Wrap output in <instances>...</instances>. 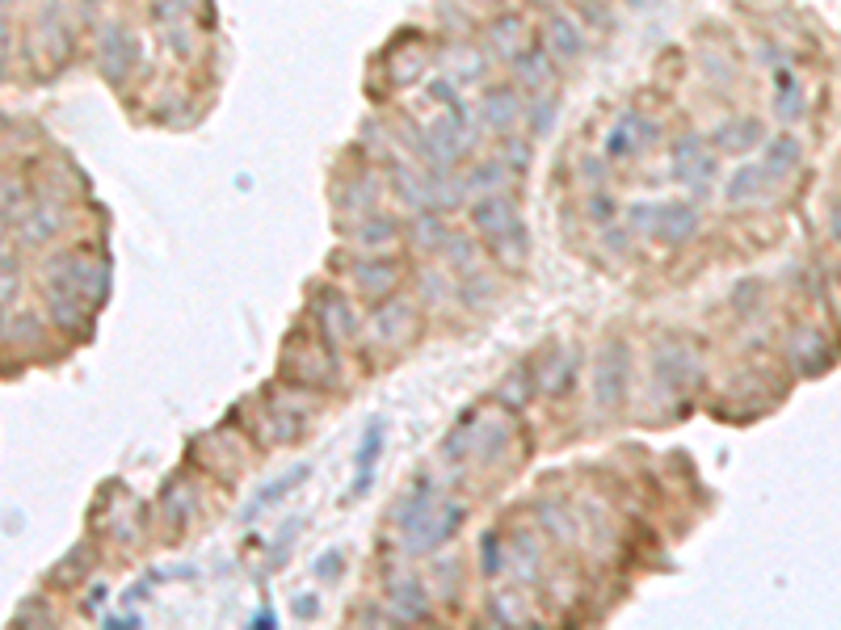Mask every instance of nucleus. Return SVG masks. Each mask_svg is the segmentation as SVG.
<instances>
[{
	"label": "nucleus",
	"mask_w": 841,
	"mask_h": 630,
	"mask_svg": "<svg viewBox=\"0 0 841 630\" xmlns=\"http://www.w3.org/2000/svg\"><path fill=\"white\" fill-rule=\"evenodd\" d=\"M652 379L665 396H690L703 387V358L686 337H661L652 349Z\"/></svg>",
	"instance_id": "f257e3e1"
},
{
	"label": "nucleus",
	"mask_w": 841,
	"mask_h": 630,
	"mask_svg": "<svg viewBox=\"0 0 841 630\" xmlns=\"http://www.w3.org/2000/svg\"><path fill=\"white\" fill-rule=\"evenodd\" d=\"M47 287L68 290V294L97 307L110 290V269H106V261H93L85 252H59L56 261H47Z\"/></svg>",
	"instance_id": "f03ea898"
},
{
	"label": "nucleus",
	"mask_w": 841,
	"mask_h": 630,
	"mask_svg": "<svg viewBox=\"0 0 841 630\" xmlns=\"http://www.w3.org/2000/svg\"><path fill=\"white\" fill-rule=\"evenodd\" d=\"M627 370H631L627 344L623 341L602 344V353L593 362V403L602 412H611V408L623 403V396H627Z\"/></svg>",
	"instance_id": "7ed1b4c3"
},
{
	"label": "nucleus",
	"mask_w": 841,
	"mask_h": 630,
	"mask_svg": "<svg viewBox=\"0 0 841 630\" xmlns=\"http://www.w3.org/2000/svg\"><path fill=\"white\" fill-rule=\"evenodd\" d=\"M135 63H139V39H135L131 26H106L101 30V39H97V68H101V77L110 80V84H127L135 72Z\"/></svg>",
	"instance_id": "20e7f679"
},
{
	"label": "nucleus",
	"mask_w": 841,
	"mask_h": 630,
	"mask_svg": "<svg viewBox=\"0 0 841 630\" xmlns=\"http://www.w3.org/2000/svg\"><path fill=\"white\" fill-rule=\"evenodd\" d=\"M459 521H463V504H429V509L404 530V534H408V551H417V554L438 551L442 542L459 530Z\"/></svg>",
	"instance_id": "39448f33"
},
{
	"label": "nucleus",
	"mask_w": 841,
	"mask_h": 630,
	"mask_svg": "<svg viewBox=\"0 0 841 630\" xmlns=\"http://www.w3.org/2000/svg\"><path fill=\"white\" fill-rule=\"evenodd\" d=\"M472 228H476V236H484V240L493 244V240L526 228V223H522V210L514 207V198H505V193H479V202L472 207Z\"/></svg>",
	"instance_id": "423d86ee"
},
{
	"label": "nucleus",
	"mask_w": 841,
	"mask_h": 630,
	"mask_svg": "<svg viewBox=\"0 0 841 630\" xmlns=\"http://www.w3.org/2000/svg\"><path fill=\"white\" fill-rule=\"evenodd\" d=\"M711 172H715V156L708 152V143H703L699 134H686V139L673 143V177H677L682 186L708 193Z\"/></svg>",
	"instance_id": "0eeeda50"
},
{
	"label": "nucleus",
	"mask_w": 841,
	"mask_h": 630,
	"mask_svg": "<svg viewBox=\"0 0 841 630\" xmlns=\"http://www.w3.org/2000/svg\"><path fill=\"white\" fill-rule=\"evenodd\" d=\"M522 93H517L514 84H488L484 93H479V122L488 127V131L497 134H509L522 122Z\"/></svg>",
	"instance_id": "6e6552de"
},
{
	"label": "nucleus",
	"mask_w": 841,
	"mask_h": 630,
	"mask_svg": "<svg viewBox=\"0 0 841 630\" xmlns=\"http://www.w3.org/2000/svg\"><path fill=\"white\" fill-rule=\"evenodd\" d=\"M649 231L661 244L677 249V244H686V240L699 236V210L686 207V202H661V207H652Z\"/></svg>",
	"instance_id": "1a4fd4ad"
},
{
	"label": "nucleus",
	"mask_w": 841,
	"mask_h": 630,
	"mask_svg": "<svg viewBox=\"0 0 841 630\" xmlns=\"http://www.w3.org/2000/svg\"><path fill=\"white\" fill-rule=\"evenodd\" d=\"M349 273H354V287L370 294V299H387L404 282V266L396 257H363V261H354Z\"/></svg>",
	"instance_id": "9d476101"
},
{
	"label": "nucleus",
	"mask_w": 841,
	"mask_h": 630,
	"mask_svg": "<svg viewBox=\"0 0 841 630\" xmlns=\"http://www.w3.org/2000/svg\"><path fill=\"white\" fill-rule=\"evenodd\" d=\"M316 316H320V337L328 344H342L358 337V316H354V303L345 299L342 290H325L316 299Z\"/></svg>",
	"instance_id": "9b49d317"
},
{
	"label": "nucleus",
	"mask_w": 841,
	"mask_h": 630,
	"mask_svg": "<svg viewBox=\"0 0 841 630\" xmlns=\"http://www.w3.org/2000/svg\"><path fill=\"white\" fill-rule=\"evenodd\" d=\"M543 51L552 59H560V63H576V59L585 56L581 21L568 18V13H552V18L543 21Z\"/></svg>",
	"instance_id": "f8f14e48"
},
{
	"label": "nucleus",
	"mask_w": 841,
	"mask_h": 630,
	"mask_svg": "<svg viewBox=\"0 0 841 630\" xmlns=\"http://www.w3.org/2000/svg\"><path fill=\"white\" fill-rule=\"evenodd\" d=\"M370 332H375V341L383 344L408 341V337L417 332V311L404 303V299H396V294H387V303L370 316Z\"/></svg>",
	"instance_id": "ddd939ff"
},
{
	"label": "nucleus",
	"mask_w": 841,
	"mask_h": 630,
	"mask_svg": "<svg viewBox=\"0 0 841 630\" xmlns=\"http://www.w3.org/2000/svg\"><path fill=\"white\" fill-rule=\"evenodd\" d=\"M34 56L47 59L51 68H63L68 63V56H72V30H68V21L59 18V13H42L39 26H34Z\"/></svg>",
	"instance_id": "4468645a"
},
{
	"label": "nucleus",
	"mask_w": 841,
	"mask_h": 630,
	"mask_svg": "<svg viewBox=\"0 0 841 630\" xmlns=\"http://www.w3.org/2000/svg\"><path fill=\"white\" fill-rule=\"evenodd\" d=\"M656 134H661V131L652 127L649 118L623 114V118H619V127L606 134V156H611V160H627V156H635L640 148H649Z\"/></svg>",
	"instance_id": "2eb2a0df"
},
{
	"label": "nucleus",
	"mask_w": 841,
	"mask_h": 630,
	"mask_svg": "<svg viewBox=\"0 0 841 630\" xmlns=\"http://www.w3.org/2000/svg\"><path fill=\"white\" fill-rule=\"evenodd\" d=\"M47 311H51V324H59L63 332H72V337L89 332V320H93V303H85L77 294L51 290V287H47Z\"/></svg>",
	"instance_id": "dca6fc26"
},
{
	"label": "nucleus",
	"mask_w": 841,
	"mask_h": 630,
	"mask_svg": "<svg viewBox=\"0 0 841 630\" xmlns=\"http://www.w3.org/2000/svg\"><path fill=\"white\" fill-rule=\"evenodd\" d=\"M711 143H715V152L724 156H745L758 143H765V127L758 118H732V122H724L720 131L711 134Z\"/></svg>",
	"instance_id": "f3484780"
},
{
	"label": "nucleus",
	"mask_w": 841,
	"mask_h": 630,
	"mask_svg": "<svg viewBox=\"0 0 841 630\" xmlns=\"http://www.w3.org/2000/svg\"><path fill=\"white\" fill-rule=\"evenodd\" d=\"M387 601H392L396 618H404V622H425V618H429V589L420 584L417 576H400V580H392Z\"/></svg>",
	"instance_id": "a211bd4d"
},
{
	"label": "nucleus",
	"mask_w": 841,
	"mask_h": 630,
	"mask_svg": "<svg viewBox=\"0 0 841 630\" xmlns=\"http://www.w3.org/2000/svg\"><path fill=\"white\" fill-rule=\"evenodd\" d=\"M531 374H535V391H543V396H568V391H573V379H576V358H568V353L555 349V353H547Z\"/></svg>",
	"instance_id": "6ab92c4d"
},
{
	"label": "nucleus",
	"mask_w": 841,
	"mask_h": 630,
	"mask_svg": "<svg viewBox=\"0 0 841 630\" xmlns=\"http://www.w3.org/2000/svg\"><path fill=\"white\" fill-rule=\"evenodd\" d=\"M283 370H287L290 382H304V387H328V382H333V362H328V353H320V349H307V353H295V349H290Z\"/></svg>",
	"instance_id": "aec40b11"
},
{
	"label": "nucleus",
	"mask_w": 841,
	"mask_h": 630,
	"mask_svg": "<svg viewBox=\"0 0 841 630\" xmlns=\"http://www.w3.org/2000/svg\"><path fill=\"white\" fill-rule=\"evenodd\" d=\"M59 228H63V210L51 207V202H34L30 210H21L18 219V231L26 244H47L51 236H59Z\"/></svg>",
	"instance_id": "412c9836"
},
{
	"label": "nucleus",
	"mask_w": 841,
	"mask_h": 630,
	"mask_svg": "<svg viewBox=\"0 0 841 630\" xmlns=\"http://www.w3.org/2000/svg\"><path fill=\"white\" fill-rule=\"evenodd\" d=\"M392 181H396L400 198L413 210H438L434 207V177H429V172H417V169H408V164H400V169L392 172Z\"/></svg>",
	"instance_id": "4be33fe9"
},
{
	"label": "nucleus",
	"mask_w": 841,
	"mask_h": 630,
	"mask_svg": "<svg viewBox=\"0 0 841 630\" xmlns=\"http://www.w3.org/2000/svg\"><path fill=\"white\" fill-rule=\"evenodd\" d=\"M383 438H387L383 420H370L366 433H363V446H358V479H354V497H363L366 488H370V479H375V462H379V454H383Z\"/></svg>",
	"instance_id": "5701e85b"
},
{
	"label": "nucleus",
	"mask_w": 841,
	"mask_h": 630,
	"mask_svg": "<svg viewBox=\"0 0 841 630\" xmlns=\"http://www.w3.org/2000/svg\"><path fill=\"white\" fill-rule=\"evenodd\" d=\"M514 72L522 80V89H543L555 72V59L543 51V47H526V51H514Z\"/></svg>",
	"instance_id": "b1692460"
},
{
	"label": "nucleus",
	"mask_w": 841,
	"mask_h": 630,
	"mask_svg": "<svg viewBox=\"0 0 841 630\" xmlns=\"http://www.w3.org/2000/svg\"><path fill=\"white\" fill-rule=\"evenodd\" d=\"M514 177V169L501 160V156H488V160H476L467 177H463V190H476V193H501L505 181Z\"/></svg>",
	"instance_id": "393cba45"
},
{
	"label": "nucleus",
	"mask_w": 841,
	"mask_h": 630,
	"mask_svg": "<svg viewBox=\"0 0 841 630\" xmlns=\"http://www.w3.org/2000/svg\"><path fill=\"white\" fill-rule=\"evenodd\" d=\"M770 172L762 169V164H745V169L732 172V181H728V202L732 207H745V202H758L765 190H770Z\"/></svg>",
	"instance_id": "a878e982"
},
{
	"label": "nucleus",
	"mask_w": 841,
	"mask_h": 630,
	"mask_svg": "<svg viewBox=\"0 0 841 630\" xmlns=\"http://www.w3.org/2000/svg\"><path fill=\"white\" fill-rule=\"evenodd\" d=\"M762 169L770 172L774 181H783V177H791V172L800 169V139H791V134H779V139H765Z\"/></svg>",
	"instance_id": "bb28decb"
},
{
	"label": "nucleus",
	"mask_w": 841,
	"mask_h": 630,
	"mask_svg": "<svg viewBox=\"0 0 841 630\" xmlns=\"http://www.w3.org/2000/svg\"><path fill=\"white\" fill-rule=\"evenodd\" d=\"M446 240H451V223L442 219L438 210H417V219H413V244H417L420 252H442Z\"/></svg>",
	"instance_id": "cd10ccee"
},
{
	"label": "nucleus",
	"mask_w": 841,
	"mask_h": 630,
	"mask_svg": "<svg viewBox=\"0 0 841 630\" xmlns=\"http://www.w3.org/2000/svg\"><path fill=\"white\" fill-rule=\"evenodd\" d=\"M505 450H509V424H501V420L476 424V433H472V454H476L479 462H497Z\"/></svg>",
	"instance_id": "c85d7f7f"
},
{
	"label": "nucleus",
	"mask_w": 841,
	"mask_h": 630,
	"mask_svg": "<svg viewBox=\"0 0 841 630\" xmlns=\"http://www.w3.org/2000/svg\"><path fill=\"white\" fill-rule=\"evenodd\" d=\"M522 39H526V26L517 13H501L497 21H488V51L493 56H514L522 51Z\"/></svg>",
	"instance_id": "c756f323"
},
{
	"label": "nucleus",
	"mask_w": 841,
	"mask_h": 630,
	"mask_svg": "<svg viewBox=\"0 0 841 630\" xmlns=\"http://www.w3.org/2000/svg\"><path fill=\"white\" fill-rule=\"evenodd\" d=\"M774 110H779V118H783V122H795V118L808 110V97H803L800 77H791V72H779V97H774Z\"/></svg>",
	"instance_id": "7c9ffc66"
},
{
	"label": "nucleus",
	"mask_w": 841,
	"mask_h": 630,
	"mask_svg": "<svg viewBox=\"0 0 841 630\" xmlns=\"http://www.w3.org/2000/svg\"><path fill=\"white\" fill-rule=\"evenodd\" d=\"M304 479H307V467H304V462H299V467H295L290 476L274 479L269 488H261V497H257V500H253V504H249V509H245V521H253V517H261V513H266V509H269V504H278V500L287 497V492H290V488H295V483H304Z\"/></svg>",
	"instance_id": "2f4dec72"
},
{
	"label": "nucleus",
	"mask_w": 841,
	"mask_h": 630,
	"mask_svg": "<svg viewBox=\"0 0 841 630\" xmlns=\"http://www.w3.org/2000/svg\"><path fill=\"white\" fill-rule=\"evenodd\" d=\"M396 236H400L396 219H383V214H375V219H366V223L354 228V244H358V249H387Z\"/></svg>",
	"instance_id": "473e14b6"
},
{
	"label": "nucleus",
	"mask_w": 841,
	"mask_h": 630,
	"mask_svg": "<svg viewBox=\"0 0 841 630\" xmlns=\"http://www.w3.org/2000/svg\"><path fill=\"white\" fill-rule=\"evenodd\" d=\"M488 249H493V257H497V266L522 269V261H526V252H531V236H526V228H517V231H509V236H501V240H493Z\"/></svg>",
	"instance_id": "72a5a7b5"
},
{
	"label": "nucleus",
	"mask_w": 841,
	"mask_h": 630,
	"mask_svg": "<svg viewBox=\"0 0 841 630\" xmlns=\"http://www.w3.org/2000/svg\"><path fill=\"white\" fill-rule=\"evenodd\" d=\"M531 391H535V374L531 370H514L509 379L497 387V400L505 403V408H526V400H531Z\"/></svg>",
	"instance_id": "f704fd0d"
},
{
	"label": "nucleus",
	"mask_w": 841,
	"mask_h": 630,
	"mask_svg": "<svg viewBox=\"0 0 841 630\" xmlns=\"http://www.w3.org/2000/svg\"><path fill=\"white\" fill-rule=\"evenodd\" d=\"M488 618H493L497 627H522V622H531V613L522 610V597H514V592H497V597L488 601Z\"/></svg>",
	"instance_id": "c9c22d12"
},
{
	"label": "nucleus",
	"mask_w": 841,
	"mask_h": 630,
	"mask_svg": "<svg viewBox=\"0 0 841 630\" xmlns=\"http://www.w3.org/2000/svg\"><path fill=\"white\" fill-rule=\"evenodd\" d=\"M442 252H446V261L459 269V273H476L479 269V249L472 236H455V231H451V240H446Z\"/></svg>",
	"instance_id": "e433bc0d"
},
{
	"label": "nucleus",
	"mask_w": 841,
	"mask_h": 630,
	"mask_svg": "<svg viewBox=\"0 0 841 630\" xmlns=\"http://www.w3.org/2000/svg\"><path fill=\"white\" fill-rule=\"evenodd\" d=\"M434 500H438V497H434V483H429V479H420L417 488L408 492V500H404L400 509H396V521H400V530H408V526H413V521H417V517L425 513V509H429Z\"/></svg>",
	"instance_id": "4c0bfd02"
},
{
	"label": "nucleus",
	"mask_w": 841,
	"mask_h": 630,
	"mask_svg": "<svg viewBox=\"0 0 841 630\" xmlns=\"http://www.w3.org/2000/svg\"><path fill=\"white\" fill-rule=\"evenodd\" d=\"M190 488H181V483H169L165 488V517H169L172 530H186L190 526V513H194V500L186 497Z\"/></svg>",
	"instance_id": "58836bf2"
},
{
	"label": "nucleus",
	"mask_w": 841,
	"mask_h": 630,
	"mask_svg": "<svg viewBox=\"0 0 841 630\" xmlns=\"http://www.w3.org/2000/svg\"><path fill=\"white\" fill-rule=\"evenodd\" d=\"M446 63H451V77H455V84L484 77V56L467 51V47H451V51H446Z\"/></svg>",
	"instance_id": "ea45409f"
},
{
	"label": "nucleus",
	"mask_w": 841,
	"mask_h": 630,
	"mask_svg": "<svg viewBox=\"0 0 841 630\" xmlns=\"http://www.w3.org/2000/svg\"><path fill=\"white\" fill-rule=\"evenodd\" d=\"M89 568H93V547H77V551L68 554L56 572H51V580H56V584H77L80 576H89Z\"/></svg>",
	"instance_id": "a19ab883"
},
{
	"label": "nucleus",
	"mask_w": 841,
	"mask_h": 630,
	"mask_svg": "<svg viewBox=\"0 0 841 630\" xmlns=\"http://www.w3.org/2000/svg\"><path fill=\"white\" fill-rule=\"evenodd\" d=\"M476 417L479 412H463V420H459V429L446 438V459L455 462V459H463L467 450H472V433H476Z\"/></svg>",
	"instance_id": "79ce46f5"
},
{
	"label": "nucleus",
	"mask_w": 841,
	"mask_h": 630,
	"mask_svg": "<svg viewBox=\"0 0 841 630\" xmlns=\"http://www.w3.org/2000/svg\"><path fill=\"white\" fill-rule=\"evenodd\" d=\"M190 18V0H152L156 26H186Z\"/></svg>",
	"instance_id": "37998d69"
},
{
	"label": "nucleus",
	"mask_w": 841,
	"mask_h": 630,
	"mask_svg": "<svg viewBox=\"0 0 841 630\" xmlns=\"http://www.w3.org/2000/svg\"><path fill=\"white\" fill-rule=\"evenodd\" d=\"M479 568H484V576H501V568H505V554H501V534H484V542H479Z\"/></svg>",
	"instance_id": "c03bdc74"
},
{
	"label": "nucleus",
	"mask_w": 841,
	"mask_h": 630,
	"mask_svg": "<svg viewBox=\"0 0 841 630\" xmlns=\"http://www.w3.org/2000/svg\"><path fill=\"white\" fill-rule=\"evenodd\" d=\"M526 118H531V131L547 134V131H552V122H555V97H538Z\"/></svg>",
	"instance_id": "a18cd8bd"
},
{
	"label": "nucleus",
	"mask_w": 841,
	"mask_h": 630,
	"mask_svg": "<svg viewBox=\"0 0 841 630\" xmlns=\"http://www.w3.org/2000/svg\"><path fill=\"white\" fill-rule=\"evenodd\" d=\"M501 160L514 172H522L531 164V143H526V139H505V156H501Z\"/></svg>",
	"instance_id": "49530a36"
},
{
	"label": "nucleus",
	"mask_w": 841,
	"mask_h": 630,
	"mask_svg": "<svg viewBox=\"0 0 841 630\" xmlns=\"http://www.w3.org/2000/svg\"><path fill=\"white\" fill-rule=\"evenodd\" d=\"M543 521H547V530H552L560 542H573V538H576L573 521H568L564 513H552V509H543Z\"/></svg>",
	"instance_id": "de8ad7c7"
},
{
	"label": "nucleus",
	"mask_w": 841,
	"mask_h": 630,
	"mask_svg": "<svg viewBox=\"0 0 841 630\" xmlns=\"http://www.w3.org/2000/svg\"><path fill=\"white\" fill-rule=\"evenodd\" d=\"M581 13L593 18L597 30H611V9H606V4H597V0H581Z\"/></svg>",
	"instance_id": "09e8293b"
},
{
	"label": "nucleus",
	"mask_w": 841,
	"mask_h": 630,
	"mask_svg": "<svg viewBox=\"0 0 841 630\" xmlns=\"http://www.w3.org/2000/svg\"><path fill=\"white\" fill-rule=\"evenodd\" d=\"M429 97H434V101H446V106H455V101H459V84H455V80H434V84H429Z\"/></svg>",
	"instance_id": "8fccbe9b"
},
{
	"label": "nucleus",
	"mask_w": 841,
	"mask_h": 630,
	"mask_svg": "<svg viewBox=\"0 0 841 630\" xmlns=\"http://www.w3.org/2000/svg\"><path fill=\"white\" fill-rule=\"evenodd\" d=\"M165 42H169L177 56L186 59V51H194V39L186 34V30H172V26H165Z\"/></svg>",
	"instance_id": "3c124183"
},
{
	"label": "nucleus",
	"mask_w": 841,
	"mask_h": 630,
	"mask_svg": "<svg viewBox=\"0 0 841 630\" xmlns=\"http://www.w3.org/2000/svg\"><path fill=\"white\" fill-rule=\"evenodd\" d=\"M0 269H13L9 261V214L0 210Z\"/></svg>",
	"instance_id": "603ef678"
},
{
	"label": "nucleus",
	"mask_w": 841,
	"mask_h": 630,
	"mask_svg": "<svg viewBox=\"0 0 841 630\" xmlns=\"http://www.w3.org/2000/svg\"><path fill=\"white\" fill-rule=\"evenodd\" d=\"M337 572H342V554L328 551L325 563H316V576H337Z\"/></svg>",
	"instance_id": "864d4df0"
},
{
	"label": "nucleus",
	"mask_w": 841,
	"mask_h": 630,
	"mask_svg": "<svg viewBox=\"0 0 841 630\" xmlns=\"http://www.w3.org/2000/svg\"><path fill=\"white\" fill-rule=\"evenodd\" d=\"M295 613H299V618H311V613H316V601H311V597H299V601H295Z\"/></svg>",
	"instance_id": "5fc2aeb1"
},
{
	"label": "nucleus",
	"mask_w": 841,
	"mask_h": 630,
	"mask_svg": "<svg viewBox=\"0 0 841 630\" xmlns=\"http://www.w3.org/2000/svg\"><path fill=\"white\" fill-rule=\"evenodd\" d=\"M581 169H585V177H593V181H602V177H606V169H602V164H597V160H585V164H581Z\"/></svg>",
	"instance_id": "6e6d98bb"
},
{
	"label": "nucleus",
	"mask_w": 841,
	"mask_h": 630,
	"mask_svg": "<svg viewBox=\"0 0 841 630\" xmlns=\"http://www.w3.org/2000/svg\"><path fill=\"white\" fill-rule=\"evenodd\" d=\"M425 287H429V299L438 303V299H442V282L434 278V273H425Z\"/></svg>",
	"instance_id": "4d7b16f0"
},
{
	"label": "nucleus",
	"mask_w": 841,
	"mask_h": 630,
	"mask_svg": "<svg viewBox=\"0 0 841 630\" xmlns=\"http://www.w3.org/2000/svg\"><path fill=\"white\" fill-rule=\"evenodd\" d=\"M472 4H493V0H472Z\"/></svg>",
	"instance_id": "13d9d810"
},
{
	"label": "nucleus",
	"mask_w": 841,
	"mask_h": 630,
	"mask_svg": "<svg viewBox=\"0 0 841 630\" xmlns=\"http://www.w3.org/2000/svg\"><path fill=\"white\" fill-rule=\"evenodd\" d=\"M0 4H13V0H0Z\"/></svg>",
	"instance_id": "bf43d9fd"
}]
</instances>
